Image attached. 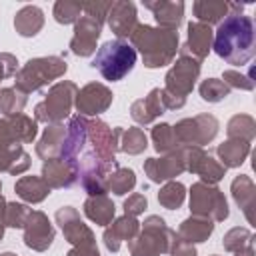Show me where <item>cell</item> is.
<instances>
[{
    "mask_svg": "<svg viewBox=\"0 0 256 256\" xmlns=\"http://www.w3.org/2000/svg\"><path fill=\"white\" fill-rule=\"evenodd\" d=\"M242 10H244V4L226 2V0H196L192 4L196 22H202L210 28L214 24H220L228 14H242Z\"/></svg>",
    "mask_w": 256,
    "mask_h": 256,
    "instance_id": "44dd1931",
    "label": "cell"
},
{
    "mask_svg": "<svg viewBox=\"0 0 256 256\" xmlns=\"http://www.w3.org/2000/svg\"><path fill=\"white\" fill-rule=\"evenodd\" d=\"M78 86L72 80H60L54 82L44 100L34 106V120L48 124H62L66 118H70V112L74 108Z\"/></svg>",
    "mask_w": 256,
    "mask_h": 256,
    "instance_id": "8992f818",
    "label": "cell"
},
{
    "mask_svg": "<svg viewBox=\"0 0 256 256\" xmlns=\"http://www.w3.org/2000/svg\"><path fill=\"white\" fill-rule=\"evenodd\" d=\"M176 240V230H172L164 218L150 214L140 222V232L128 242L130 256H162L168 254Z\"/></svg>",
    "mask_w": 256,
    "mask_h": 256,
    "instance_id": "5b68a950",
    "label": "cell"
},
{
    "mask_svg": "<svg viewBox=\"0 0 256 256\" xmlns=\"http://www.w3.org/2000/svg\"><path fill=\"white\" fill-rule=\"evenodd\" d=\"M146 10L154 14V20L158 28L176 30L184 22V8L186 4L182 0H144L142 2Z\"/></svg>",
    "mask_w": 256,
    "mask_h": 256,
    "instance_id": "603a6c76",
    "label": "cell"
},
{
    "mask_svg": "<svg viewBox=\"0 0 256 256\" xmlns=\"http://www.w3.org/2000/svg\"><path fill=\"white\" fill-rule=\"evenodd\" d=\"M66 70H68V62L62 56L30 58L14 74V88H18L20 92H24L28 96L30 92H38V90L50 86L54 80L62 78L66 74Z\"/></svg>",
    "mask_w": 256,
    "mask_h": 256,
    "instance_id": "3957f363",
    "label": "cell"
},
{
    "mask_svg": "<svg viewBox=\"0 0 256 256\" xmlns=\"http://www.w3.org/2000/svg\"><path fill=\"white\" fill-rule=\"evenodd\" d=\"M190 212L192 216L208 218L216 224L228 218L230 208H228V200L224 192L218 186L198 180L190 186Z\"/></svg>",
    "mask_w": 256,
    "mask_h": 256,
    "instance_id": "52a82bcc",
    "label": "cell"
},
{
    "mask_svg": "<svg viewBox=\"0 0 256 256\" xmlns=\"http://www.w3.org/2000/svg\"><path fill=\"white\" fill-rule=\"evenodd\" d=\"M250 142L238 140V138H226L222 144L216 146V156L218 162L228 170V168H240L246 158L250 156Z\"/></svg>",
    "mask_w": 256,
    "mask_h": 256,
    "instance_id": "f546056e",
    "label": "cell"
},
{
    "mask_svg": "<svg viewBox=\"0 0 256 256\" xmlns=\"http://www.w3.org/2000/svg\"><path fill=\"white\" fill-rule=\"evenodd\" d=\"M44 182L52 190H62V188H72L78 182V162H66L62 158H54L42 164V174Z\"/></svg>",
    "mask_w": 256,
    "mask_h": 256,
    "instance_id": "7402d4cb",
    "label": "cell"
},
{
    "mask_svg": "<svg viewBox=\"0 0 256 256\" xmlns=\"http://www.w3.org/2000/svg\"><path fill=\"white\" fill-rule=\"evenodd\" d=\"M134 186H136V174H134L132 168L118 166L108 176V192H112L116 196H124L128 192H132Z\"/></svg>",
    "mask_w": 256,
    "mask_h": 256,
    "instance_id": "f35d334b",
    "label": "cell"
},
{
    "mask_svg": "<svg viewBox=\"0 0 256 256\" xmlns=\"http://www.w3.org/2000/svg\"><path fill=\"white\" fill-rule=\"evenodd\" d=\"M44 28V12L36 4H26L14 14V30L22 38H34Z\"/></svg>",
    "mask_w": 256,
    "mask_h": 256,
    "instance_id": "4dcf8cb0",
    "label": "cell"
},
{
    "mask_svg": "<svg viewBox=\"0 0 256 256\" xmlns=\"http://www.w3.org/2000/svg\"><path fill=\"white\" fill-rule=\"evenodd\" d=\"M56 224L60 226L64 240L70 242L74 248H86V246H96L94 232L84 220L80 218V212L74 206H62L54 214Z\"/></svg>",
    "mask_w": 256,
    "mask_h": 256,
    "instance_id": "7c38bea8",
    "label": "cell"
},
{
    "mask_svg": "<svg viewBox=\"0 0 256 256\" xmlns=\"http://www.w3.org/2000/svg\"><path fill=\"white\" fill-rule=\"evenodd\" d=\"M200 70H202V62L196 60L184 46H180L178 58L172 62L170 70L164 76V90L168 94L186 98L194 90L196 80L200 78Z\"/></svg>",
    "mask_w": 256,
    "mask_h": 256,
    "instance_id": "ba28073f",
    "label": "cell"
},
{
    "mask_svg": "<svg viewBox=\"0 0 256 256\" xmlns=\"http://www.w3.org/2000/svg\"><path fill=\"white\" fill-rule=\"evenodd\" d=\"M200 98L208 104H218L230 96V88L220 80V78H206L198 86Z\"/></svg>",
    "mask_w": 256,
    "mask_h": 256,
    "instance_id": "60d3db41",
    "label": "cell"
},
{
    "mask_svg": "<svg viewBox=\"0 0 256 256\" xmlns=\"http://www.w3.org/2000/svg\"><path fill=\"white\" fill-rule=\"evenodd\" d=\"M66 256H100L98 246H86V248H70Z\"/></svg>",
    "mask_w": 256,
    "mask_h": 256,
    "instance_id": "816d5d0a",
    "label": "cell"
},
{
    "mask_svg": "<svg viewBox=\"0 0 256 256\" xmlns=\"http://www.w3.org/2000/svg\"><path fill=\"white\" fill-rule=\"evenodd\" d=\"M144 174L154 184H164L174 180L176 176L186 172V158H184V146L176 148L174 152L162 154L160 158L152 156L144 160Z\"/></svg>",
    "mask_w": 256,
    "mask_h": 256,
    "instance_id": "4fadbf2b",
    "label": "cell"
},
{
    "mask_svg": "<svg viewBox=\"0 0 256 256\" xmlns=\"http://www.w3.org/2000/svg\"><path fill=\"white\" fill-rule=\"evenodd\" d=\"M86 144H88V118L74 114L68 118V124H66V138H64L60 158L66 162H78Z\"/></svg>",
    "mask_w": 256,
    "mask_h": 256,
    "instance_id": "ffe728a7",
    "label": "cell"
},
{
    "mask_svg": "<svg viewBox=\"0 0 256 256\" xmlns=\"http://www.w3.org/2000/svg\"><path fill=\"white\" fill-rule=\"evenodd\" d=\"M212 50L232 66L248 64L256 54L254 20L246 14H228L214 32Z\"/></svg>",
    "mask_w": 256,
    "mask_h": 256,
    "instance_id": "6da1fadb",
    "label": "cell"
},
{
    "mask_svg": "<svg viewBox=\"0 0 256 256\" xmlns=\"http://www.w3.org/2000/svg\"><path fill=\"white\" fill-rule=\"evenodd\" d=\"M130 46L140 52L146 68H162L176 60L180 38L176 30H166L150 24H140L130 34Z\"/></svg>",
    "mask_w": 256,
    "mask_h": 256,
    "instance_id": "7a4b0ae2",
    "label": "cell"
},
{
    "mask_svg": "<svg viewBox=\"0 0 256 256\" xmlns=\"http://www.w3.org/2000/svg\"><path fill=\"white\" fill-rule=\"evenodd\" d=\"M0 196H2V180H0Z\"/></svg>",
    "mask_w": 256,
    "mask_h": 256,
    "instance_id": "9f6ffc18",
    "label": "cell"
},
{
    "mask_svg": "<svg viewBox=\"0 0 256 256\" xmlns=\"http://www.w3.org/2000/svg\"><path fill=\"white\" fill-rule=\"evenodd\" d=\"M232 198L236 206L246 216L248 224H254V212H256V184L248 174H238L230 184Z\"/></svg>",
    "mask_w": 256,
    "mask_h": 256,
    "instance_id": "484cf974",
    "label": "cell"
},
{
    "mask_svg": "<svg viewBox=\"0 0 256 256\" xmlns=\"http://www.w3.org/2000/svg\"><path fill=\"white\" fill-rule=\"evenodd\" d=\"M110 6H112V0H90V2H82V12L84 16H90L104 26Z\"/></svg>",
    "mask_w": 256,
    "mask_h": 256,
    "instance_id": "bcb514c9",
    "label": "cell"
},
{
    "mask_svg": "<svg viewBox=\"0 0 256 256\" xmlns=\"http://www.w3.org/2000/svg\"><path fill=\"white\" fill-rule=\"evenodd\" d=\"M114 94L112 90L102 84V82H88L82 88H78L76 92V100H74V108L78 110L80 116H98L102 112H106L112 106Z\"/></svg>",
    "mask_w": 256,
    "mask_h": 256,
    "instance_id": "2e32d148",
    "label": "cell"
},
{
    "mask_svg": "<svg viewBox=\"0 0 256 256\" xmlns=\"http://www.w3.org/2000/svg\"><path fill=\"white\" fill-rule=\"evenodd\" d=\"M30 212H32V208H28V204H24V202H6L4 226L6 228H24Z\"/></svg>",
    "mask_w": 256,
    "mask_h": 256,
    "instance_id": "ee69618b",
    "label": "cell"
},
{
    "mask_svg": "<svg viewBox=\"0 0 256 256\" xmlns=\"http://www.w3.org/2000/svg\"><path fill=\"white\" fill-rule=\"evenodd\" d=\"M230 90L236 88V90H254V76H252V68L244 74V72H238V70H224L222 72V78H220Z\"/></svg>",
    "mask_w": 256,
    "mask_h": 256,
    "instance_id": "f6af8a7d",
    "label": "cell"
},
{
    "mask_svg": "<svg viewBox=\"0 0 256 256\" xmlns=\"http://www.w3.org/2000/svg\"><path fill=\"white\" fill-rule=\"evenodd\" d=\"M186 200V186L178 180L164 182L158 192V204L166 210H180Z\"/></svg>",
    "mask_w": 256,
    "mask_h": 256,
    "instance_id": "d590c367",
    "label": "cell"
},
{
    "mask_svg": "<svg viewBox=\"0 0 256 256\" xmlns=\"http://www.w3.org/2000/svg\"><path fill=\"white\" fill-rule=\"evenodd\" d=\"M30 154L22 146H0V172L20 176L30 168Z\"/></svg>",
    "mask_w": 256,
    "mask_h": 256,
    "instance_id": "836d02e7",
    "label": "cell"
},
{
    "mask_svg": "<svg viewBox=\"0 0 256 256\" xmlns=\"http://www.w3.org/2000/svg\"><path fill=\"white\" fill-rule=\"evenodd\" d=\"M4 230H6V226H4V220H0V242H2V238H4Z\"/></svg>",
    "mask_w": 256,
    "mask_h": 256,
    "instance_id": "db71d44e",
    "label": "cell"
},
{
    "mask_svg": "<svg viewBox=\"0 0 256 256\" xmlns=\"http://www.w3.org/2000/svg\"><path fill=\"white\" fill-rule=\"evenodd\" d=\"M234 256H254V244H248V246H244L242 250L234 252Z\"/></svg>",
    "mask_w": 256,
    "mask_h": 256,
    "instance_id": "f5cc1de1",
    "label": "cell"
},
{
    "mask_svg": "<svg viewBox=\"0 0 256 256\" xmlns=\"http://www.w3.org/2000/svg\"><path fill=\"white\" fill-rule=\"evenodd\" d=\"M26 100H28L26 94L14 86L12 88H0V116L22 114Z\"/></svg>",
    "mask_w": 256,
    "mask_h": 256,
    "instance_id": "ab89813d",
    "label": "cell"
},
{
    "mask_svg": "<svg viewBox=\"0 0 256 256\" xmlns=\"http://www.w3.org/2000/svg\"><path fill=\"white\" fill-rule=\"evenodd\" d=\"M164 112H166V108H164V102H162V88H152L144 98L134 100L132 106H130V116L140 126L152 124Z\"/></svg>",
    "mask_w": 256,
    "mask_h": 256,
    "instance_id": "d4e9b609",
    "label": "cell"
},
{
    "mask_svg": "<svg viewBox=\"0 0 256 256\" xmlns=\"http://www.w3.org/2000/svg\"><path fill=\"white\" fill-rule=\"evenodd\" d=\"M122 208H124V214L136 218V216L144 214V210L148 208V198H146L144 194H140V192H134V194H130V196L124 200Z\"/></svg>",
    "mask_w": 256,
    "mask_h": 256,
    "instance_id": "7dc6e473",
    "label": "cell"
},
{
    "mask_svg": "<svg viewBox=\"0 0 256 256\" xmlns=\"http://www.w3.org/2000/svg\"><path fill=\"white\" fill-rule=\"evenodd\" d=\"M212 40H214V30L202 22H190L188 24V38L184 48L196 58V60H204L210 50H212Z\"/></svg>",
    "mask_w": 256,
    "mask_h": 256,
    "instance_id": "4316f807",
    "label": "cell"
},
{
    "mask_svg": "<svg viewBox=\"0 0 256 256\" xmlns=\"http://www.w3.org/2000/svg\"><path fill=\"white\" fill-rule=\"evenodd\" d=\"M52 14H54V20L58 24H76V20L80 18L82 14V2H76V0H58L52 8Z\"/></svg>",
    "mask_w": 256,
    "mask_h": 256,
    "instance_id": "7bdbcfd3",
    "label": "cell"
},
{
    "mask_svg": "<svg viewBox=\"0 0 256 256\" xmlns=\"http://www.w3.org/2000/svg\"><path fill=\"white\" fill-rule=\"evenodd\" d=\"M64 138H66V126L64 124H48V128H44L40 140L36 142V156L44 162L60 158Z\"/></svg>",
    "mask_w": 256,
    "mask_h": 256,
    "instance_id": "83f0119b",
    "label": "cell"
},
{
    "mask_svg": "<svg viewBox=\"0 0 256 256\" xmlns=\"http://www.w3.org/2000/svg\"><path fill=\"white\" fill-rule=\"evenodd\" d=\"M116 168H118V162L106 164V162L98 160L92 152H86L82 156V160H78L80 186L84 188V192H88V196L106 194L108 192V176Z\"/></svg>",
    "mask_w": 256,
    "mask_h": 256,
    "instance_id": "8fae6325",
    "label": "cell"
},
{
    "mask_svg": "<svg viewBox=\"0 0 256 256\" xmlns=\"http://www.w3.org/2000/svg\"><path fill=\"white\" fill-rule=\"evenodd\" d=\"M176 140L180 142V146H200L204 148L206 144H210L218 130H220V122L214 114H196L192 118H182L172 126Z\"/></svg>",
    "mask_w": 256,
    "mask_h": 256,
    "instance_id": "9c48e42d",
    "label": "cell"
},
{
    "mask_svg": "<svg viewBox=\"0 0 256 256\" xmlns=\"http://www.w3.org/2000/svg\"><path fill=\"white\" fill-rule=\"evenodd\" d=\"M38 136V122L30 116L12 114L0 116V146H22L34 142Z\"/></svg>",
    "mask_w": 256,
    "mask_h": 256,
    "instance_id": "9a60e30c",
    "label": "cell"
},
{
    "mask_svg": "<svg viewBox=\"0 0 256 256\" xmlns=\"http://www.w3.org/2000/svg\"><path fill=\"white\" fill-rule=\"evenodd\" d=\"M248 244H254V234H252V230L250 228H244V226H234V228H230L226 234H224V238H222V246H224V250H228V252H238V250H242L244 246H248Z\"/></svg>",
    "mask_w": 256,
    "mask_h": 256,
    "instance_id": "b9f144b4",
    "label": "cell"
},
{
    "mask_svg": "<svg viewBox=\"0 0 256 256\" xmlns=\"http://www.w3.org/2000/svg\"><path fill=\"white\" fill-rule=\"evenodd\" d=\"M226 134L228 138L252 142L256 136V120L250 114H234L226 124Z\"/></svg>",
    "mask_w": 256,
    "mask_h": 256,
    "instance_id": "e575fe53",
    "label": "cell"
},
{
    "mask_svg": "<svg viewBox=\"0 0 256 256\" xmlns=\"http://www.w3.org/2000/svg\"><path fill=\"white\" fill-rule=\"evenodd\" d=\"M138 232H140V222L134 216L124 214L120 218H114L106 226V230L102 234V240H104V246H106L108 252H118L120 246L124 242H130Z\"/></svg>",
    "mask_w": 256,
    "mask_h": 256,
    "instance_id": "cb8c5ba5",
    "label": "cell"
},
{
    "mask_svg": "<svg viewBox=\"0 0 256 256\" xmlns=\"http://www.w3.org/2000/svg\"><path fill=\"white\" fill-rule=\"evenodd\" d=\"M82 210H84V216L96 226H108L116 216V206L112 198H108L106 194L88 196L82 204Z\"/></svg>",
    "mask_w": 256,
    "mask_h": 256,
    "instance_id": "1f68e13d",
    "label": "cell"
},
{
    "mask_svg": "<svg viewBox=\"0 0 256 256\" xmlns=\"http://www.w3.org/2000/svg\"><path fill=\"white\" fill-rule=\"evenodd\" d=\"M18 72V60L10 52H0V82L12 78Z\"/></svg>",
    "mask_w": 256,
    "mask_h": 256,
    "instance_id": "c3c4849f",
    "label": "cell"
},
{
    "mask_svg": "<svg viewBox=\"0 0 256 256\" xmlns=\"http://www.w3.org/2000/svg\"><path fill=\"white\" fill-rule=\"evenodd\" d=\"M214 222L208 220V218H200V216H190L186 220L180 222L178 230H176V236L188 244H200V242H206L212 232H214Z\"/></svg>",
    "mask_w": 256,
    "mask_h": 256,
    "instance_id": "d6a6232c",
    "label": "cell"
},
{
    "mask_svg": "<svg viewBox=\"0 0 256 256\" xmlns=\"http://www.w3.org/2000/svg\"><path fill=\"white\" fill-rule=\"evenodd\" d=\"M210 256H218V254H210Z\"/></svg>",
    "mask_w": 256,
    "mask_h": 256,
    "instance_id": "6f0895ef",
    "label": "cell"
},
{
    "mask_svg": "<svg viewBox=\"0 0 256 256\" xmlns=\"http://www.w3.org/2000/svg\"><path fill=\"white\" fill-rule=\"evenodd\" d=\"M122 130L124 128H120V126L110 128L100 118H88V144H90L88 152H92L98 160H102L106 164H114Z\"/></svg>",
    "mask_w": 256,
    "mask_h": 256,
    "instance_id": "30bf717a",
    "label": "cell"
},
{
    "mask_svg": "<svg viewBox=\"0 0 256 256\" xmlns=\"http://www.w3.org/2000/svg\"><path fill=\"white\" fill-rule=\"evenodd\" d=\"M168 254L170 256H198L194 244H188V242L180 240L178 236H176V240H174V244H172V248H170Z\"/></svg>",
    "mask_w": 256,
    "mask_h": 256,
    "instance_id": "681fc988",
    "label": "cell"
},
{
    "mask_svg": "<svg viewBox=\"0 0 256 256\" xmlns=\"http://www.w3.org/2000/svg\"><path fill=\"white\" fill-rule=\"evenodd\" d=\"M136 50L126 40H108L98 50L90 66L100 72V76L108 82H118L126 78L136 66Z\"/></svg>",
    "mask_w": 256,
    "mask_h": 256,
    "instance_id": "277c9868",
    "label": "cell"
},
{
    "mask_svg": "<svg viewBox=\"0 0 256 256\" xmlns=\"http://www.w3.org/2000/svg\"><path fill=\"white\" fill-rule=\"evenodd\" d=\"M14 192L20 200H24L26 204H40L44 202L52 188L44 182L42 176H34V174H28V176H20L14 184Z\"/></svg>",
    "mask_w": 256,
    "mask_h": 256,
    "instance_id": "f1b7e54d",
    "label": "cell"
},
{
    "mask_svg": "<svg viewBox=\"0 0 256 256\" xmlns=\"http://www.w3.org/2000/svg\"><path fill=\"white\" fill-rule=\"evenodd\" d=\"M100 34H102V24L100 22H96L90 16H80L74 24V34H72V40L68 44L70 52L74 56H80V58L92 56L98 50L96 44H98Z\"/></svg>",
    "mask_w": 256,
    "mask_h": 256,
    "instance_id": "ac0fdd59",
    "label": "cell"
},
{
    "mask_svg": "<svg viewBox=\"0 0 256 256\" xmlns=\"http://www.w3.org/2000/svg\"><path fill=\"white\" fill-rule=\"evenodd\" d=\"M106 24L110 26L112 34L118 40L130 38V34L138 26L136 4L130 2V0H116V2H112L110 10H108V16H106Z\"/></svg>",
    "mask_w": 256,
    "mask_h": 256,
    "instance_id": "d6986e66",
    "label": "cell"
},
{
    "mask_svg": "<svg viewBox=\"0 0 256 256\" xmlns=\"http://www.w3.org/2000/svg\"><path fill=\"white\" fill-rule=\"evenodd\" d=\"M184 158H186V172L200 176V182L216 186L226 176V168L200 146H184Z\"/></svg>",
    "mask_w": 256,
    "mask_h": 256,
    "instance_id": "5bb4252c",
    "label": "cell"
},
{
    "mask_svg": "<svg viewBox=\"0 0 256 256\" xmlns=\"http://www.w3.org/2000/svg\"><path fill=\"white\" fill-rule=\"evenodd\" d=\"M0 256H18V254H14V252H2Z\"/></svg>",
    "mask_w": 256,
    "mask_h": 256,
    "instance_id": "11a10c76",
    "label": "cell"
},
{
    "mask_svg": "<svg viewBox=\"0 0 256 256\" xmlns=\"http://www.w3.org/2000/svg\"><path fill=\"white\" fill-rule=\"evenodd\" d=\"M22 230H24L22 236L24 246L34 252H46L56 238V228L42 210H32Z\"/></svg>",
    "mask_w": 256,
    "mask_h": 256,
    "instance_id": "e0dca14e",
    "label": "cell"
},
{
    "mask_svg": "<svg viewBox=\"0 0 256 256\" xmlns=\"http://www.w3.org/2000/svg\"><path fill=\"white\" fill-rule=\"evenodd\" d=\"M150 138H152L154 150L160 152V154H168V152H174L176 148H180V142L176 140L172 124H166V122L154 124L152 132H150Z\"/></svg>",
    "mask_w": 256,
    "mask_h": 256,
    "instance_id": "8d00e7d4",
    "label": "cell"
},
{
    "mask_svg": "<svg viewBox=\"0 0 256 256\" xmlns=\"http://www.w3.org/2000/svg\"><path fill=\"white\" fill-rule=\"evenodd\" d=\"M146 148H148V136L144 134L142 128L130 126L128 130H122L118 150H122L124 154H130V156H138V154H142Z\"/></svg>",
    "mask_w": 256,
    "mask_h": 256,
    "instance_id": "74e56055",
    "label": "cell"
},
{
    "mask_svg": "<svg viewBox=\"0 0 256 256\" xmlns=\"http://www.w3.org/2000/svg\"><path fill=\"white\" fill-rule=\"evenodd\" d=\"M162 102H164V108H166V110H180V108H184L186 98H180V96L168 94V92L162 88Z\"/></svg>",
    "mask_w": 256,
    "mask_h": 256,
    "instance_id": "f907efd6",
    "label": "cell"
}]
</instances>
